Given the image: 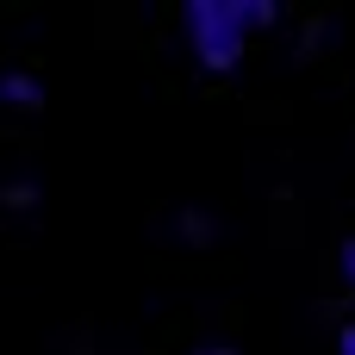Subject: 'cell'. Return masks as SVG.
<instances>
[{
    "instance_id": "1",
    "label": "cell",
    "mask_w": 355,
    "mask_h": 355,
    "mask_svg": "<svg viewBox=\"0 0 355 355\" xmlns=\"http://www.w3.org/2000/svg\"><path fill=\"white\" fill-rule=\"evenodd\" d=\"M250 37H256L250 0H243V6H237V0H193V6H181V44H187L193 69H206V75L243 69Z\"/></svg>"
},
{
    "instance_id": "2",
    "label": "cell",
    "mask_w": 355,
    "mask_h": 355,
    "mask_svg": "<svg viewBox=\"0 0 355 355\" xmlns=\"http://www.w3.org/2000/svg\"><path fill=\"white\" fill-rule=\"evenodd\" d=\"M44 100H50L44 75H31V69H0V106H6V112H44Z\"/></svg>"
},
{
    "instance_id": "3",
    "label": "cell",
    "mask_w": 355,
    "mask_h": 355,
    "mask_svg": "<svg viewBox=\"0 0 355 355\" xmlns=\"http://www.w3.org/2000/svg\"><path fill=\"white\" fill-rule=\"evenodd\" d=\"M168 231H175L181 250H212V243H218V218H212L206 206H181V212L168 218Z\"/></svg>"
},
{
    "instance_id": "4",
    "label": "cell",
    "mask_w": 355,
    "mask_h": 355,
    "mask_svg": "<svg viewBox=\"0 0 355 355\" xmlns=\"http://www.w3.org/2000/svg\"><path fill=\"white\" fill-rule=\"evenodd\" d=\"M44 206V181L37 175H6L0 181V212H37Z\"/></svg>"
},
{
    "instance_id": "5",
    "label": "cell",
    "mask_w": 355,
    "mask_h": 355,
    "mask_svg": "<svg viewBox=\"0 0 355 355\" xmlns=\"http://www.w3.org/2000/svg\"><path fill=\"white\" fill-rule=\"evenodd\" d=\"M324 44H331V25H324V19H312V25H306V37H300V56H318Z\"/></svg>"
},
{
    "instance_id": "6",
    "label": "cell",
    "mask_w": 355,
    "mask_h": 355,
    "mask_svg": "<svg viewBox=\"0 0 355 355\" xmlns=\"http://www.w3.org/2000/svg\"><path fill=\"white\" fill-rule=\"evenodd\" d=\"M337 275H343V287L355 293V231L343 237V243H337Z\"/></svg>"
},
{
    "instance_id": "7",
    "label": "cell",
    "mask_w": 355,
    "mask_h": 355,
    "mask_svg": "<svg viewBox=\"0 0 355 355\" xmlns=\"http://www.w3.org/2000/svg\"><path fill=\"white\" fill-rule=\"evenodd\" d=\"M187 355H237V343H225V337H206V343H193Z\"/></svg>"
},
{
    "instance_id": "8",
    "label": "cell",
    "mask_w": 355,
    "mask_h": 355,
    "mask_svg": "<svg viewBox=\"0 0 355 355\" xmlns=\"http://www.w3.org/2000/svg\"><path fill=\"white\" fill-rule=\"evenodd\" d=\"M337 355H355V318H343V324H337Z\"/></svg>"
}]
</instances>
